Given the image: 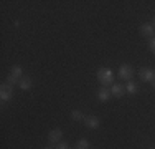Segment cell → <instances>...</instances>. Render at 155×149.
<instances>
[{"label": "cell", "instance_id": "cell-1", "mask_svg": "<svg viewBox=\"0 0 155 149\" xmlns=\"http://www.w3.org/2000/svg\"><path fill=\"white\" fill-rule=\"evenodd\" d=\"M96 76H97V81L101 83V86H112L114 85V71L110 68H107V66H102V68L97 70V73H96Z\"/></svg>", "mask_w": 155, "mask_h": 149}, {"label": "cell", "instance_id": "cell-2", "mask_svg": "<svg viewBox=\"0 0 155 149\" xmlns=\"http://www.w3.org/2000/svg\"><path fill=\"white\" fill-rule=\"evenodd\" d=\"M117 76L122 81H130L132 76H134V70H132V66L129 63H122L119 66V70H117Z\"/></svg>", "mask_w": 155, "mask_h": 149}, {"label": "cell", "instance_id": "cell-3", "mask_svg": "<svg viewBox=\"0 0 155 149\" xmlns=\"http://www.w3.org/2000/svg\"><path fill=\"white\" fill-rule=\"evenodd\" d=\"M12 98H13V86L8 83H2V86H0V99H2V103L10 101Z\"/></svg>", "mask_w": 155, "mask_h": 149}, {"label": "cell", "instance_id": "cell-4", "mask_svg": "<svg viewBox=\"0 0 155 149\" xmlns=\"http://www.w3.org/2000/svg\"><path fill=\"white\" fill-rule=\"evenodd\" d=\"M139 76H140V80L145 81V83H152L153 78H155V70L149 68V66H143V68H140Z\"/></svg>", "mask_w": 155, "mask_h": 149}, {"label": "cell", "instance_id": "cell-5", "mask_svg": "<svg viewBox=\"0 0 155 149\" xmlns=\"http://www.w3.org/2000/svg\"><path fill=\"white\" fill-rule=\"evenodd\" d=\"M61 137H63V129L54 128V129H51V131L48 133V143L50 144H58L61 141Z\"/></svg>", "mask_w": 155, "mask_h": 149}, {"label": "cell", "instance_id": "cell-6", "mask_svg": "<svg viewBox=\"0 0 155 149\" xmlns=\"http://www.w3.org/2000/svg\"><path fill=\"white\" fill-rule=\"evenodd\" d=\"M97 101H101V103H107L110 98H112V93H110V89L109 88H106V86H101L97 89Z\"/></svg>", "mask_w": 155, "mask_h": 149}, {"label": "cell", "instance_id": "cell-7", "mask_svg": "<svg viewBox=\"0 0 155 149\" xmlns=\"http://www.w3.org/2000/svg\"><path fill=\"white\" fill-rule=\"evenodd\" d=\"M110 93H112L114 98L120 99L125 96V85H120V83H114L112 86H110Z\"/></svg>", "mask_w": 155, "mask_h": 149}, {"label": "cell", "instance_id": "cell-8", "mask_svg": "<svg viewBox=\"0 0 155 149\" xmlns=\"http://www.w3.org/2000/svg\"><path fill=\"white\" fill-rule=\"evenodd\" d=\"M139 32H140V35H142V36H147V38H153V36H155V28H153L152 23L140 25Z\"/></svg>", "mask_w": 155, "mask_h": 149}, {"label": "cell", "instance_id": "cell-9", "mask_svg": "<svg viewBox=\"0 0 155 149\" xmlns=\"http://www.w3.org/2000/svg\"><path fill=\"white\" fill-rule=\"evenodd\" d=\"M84 124H86V128L89 129H97L99 124H101V119L97 116H86L84 118Z\"/></svg>", "mask_w": 155, "mask_h": 149}, {"label": "cell", "instance_id": "cell-10", "mask_svg": "<svg viewBox=\"0 0 155 149\" xmlns=\"http://www.w3.org/2000/svg\"><path fill=\"white\" fill-rule=\"evenodd\" d=\"M18 86H20L21 91H28V89H31V86H33L31 78H30V76H23V78L20 80V83H18Z\"/></svg>", "mask_w": 155, "mask_h": 149}, {"label": "cell", "instance_id": "cell-11", "mask_svg": "<svg viewBox=\"0 0 155 149\" xmlns=\"http://www.w3.org/2000/svg\"><path fill=\"white\" fill-rule=\"evenodd\" d=\"M137 91H139V86H137V83L135 81H127V85H125V93H129V95H137Z\"/></svg>", "mask_w": 155, "mask_h": 149}, {"label": "cell", "instance_id": "cell-12", "mask_svg": "<svg viewBox=\"0 0 155 149\" xmlns=\"http://www.w3.org/2000/svg\"><path fill=\"white\" fill-rule=\"evenodd\" d=\"M10 74H13V76H17V78H23L25 76V74H23V68H21L20 65L10 66Z\"/></svg>", "mask_w": 155, "mask_h": 149}, {"label": "cell", "instance_id": "cell-13", "mask_svg": "<svg viewBox=\"0 0 155 149\" xmlns=\"http://www.w3.org/2000/svg\"><path fill=\"white\" fill-rule=\"evenodd\" d=\"M84 118H86V116H84V114H83V111H79V109H73L71 111V119H73V121H84Z\"/></svg>", "mask_w": 155, "mask_h": 149}, {"label": "cell", "instance_id": "cell-14", "mask_svg": "<svg viewBox=\"0 0 155 149\" xmlns=\"http://www.w3.org/2000/svg\"><path fill=\"white\" fill-rule=\"evenodd\" d=\"M89 147H91V143L87 139H84V137H81L76 143V149H89Z\"/></svg>", "mask_w": 155, "mask_h": 149}, {"label": "cell", "instance_id": "cell-15", "mask_svg": "<svg viewBox=\"0 0 155 149\" xmlns=\"http://www.w3.org/2000/svg\"><path fill=\"white\" fill-rule=\"evenodd\" d=\"M20 80H21V78H17V76H13V74H10V73H8V76H7V83L12 85V86H13V85H18V83H20Z\"/></svg>", "mask_w": 155, "mask_h": 149}, {"label": "cell", "instance_id": "cell-16", "mask_svg": "<svg viewBox=\"0 0 155 149\" xmlns=\"http://www.w3.org/2000/svg\"><path fill=\"white\" fill-rule=\"evenodd\" d=\"M54 149H69V144L66 141H60V143L54 146Z\"/></svg>", "mask_w": 155, "mask_h": 149}, {"label": "cell", "instance_id": "cell-17", "mask_svg": "<svg viewBox=\"0 0 155 149\" xmlns=\"http://www.w3.org/2000/svg\"><path fill=\"white\" fill-rule=\"evenodd\" d=\"M149 48H150V51L155 55V36L153 38H150V42H149Z\"/></svg>", "mask_w": 155, "mask_h": 149}, {"label": "cell", "instance_id": "cell-18", "mask_svg": "<svg viewBox=\"0 0 155 149\" xmlns=\"http://www.w3.org/2000/svg\"><path fill=\"white\" fill-rule=\"evenodd\" d=\"M152 25H153V28H155V17H153V20H152Z\"/></svg>", "mask_w": 155, "mask_h": 149}, {"label": "cell", "instance_id": "cell-19", "mask_svg": "<svg viewBox=\"0 0 155 149\" xmlns=\"http://www.w3.org/2000/svg\"><path fill=\"white\" fill-rule=\"evenodd\" d=\"M43 149H54V147H51V146H46V147H43Z\"/></svg>", "mask_w": 155, "mask_h": 149}, {"label": "cell", "instance_id": "cell-20", "mask_svg": "<svg viewBox=\"0 0 155 149\" xmlns=\"http://www.w3.org/2000/svg\"><path fill=\"white\" fill-rule=\"evenodd\" d=\"M152 86L155 88V78H153V81H152Z\"/></svg>", "mask_w": 155, "mask_h": 149}, {"label": "cell", "instance_id": "cell-21", "mask_svg": "<svg viewBox=\"0 0 155 149\" xmlns=\"http://www.w3.org/2000/svg\"><path fill=\"white\" fill-rule=\"evenodd\" d=\"M149 149H155V147H149Z\"/></svg>", "mask_w": 155, "mask_h": 149}]
</instances>
